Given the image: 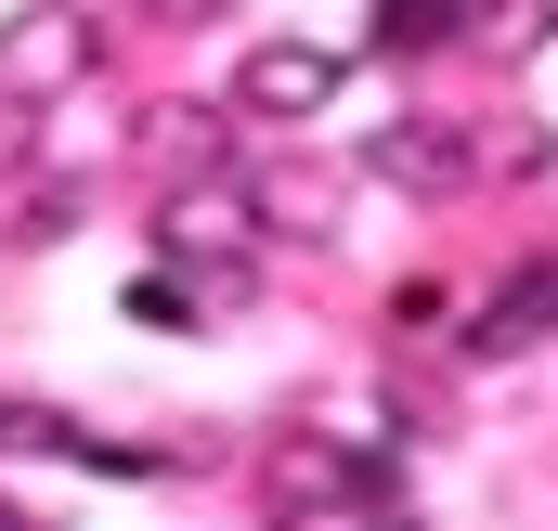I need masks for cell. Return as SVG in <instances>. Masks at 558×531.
Instances as JSON below:
<instances>
[{
    "instance_id": "obj_1",
    "label": "cell",
    "mask_w": 558,
    "mask_h": 531,
    "mask_svg": "<svg viewBox=\"0 0 558 531\" xmlns=\"http://www.w3.org/2000/svg\"><path fill=\"white\" fill-rule=\"evenodd\" d=\"M92 52H105V26H92L78 0H26V13H0V104H13V118L65 104V91L92 78Z\"/></svg>"
},
{
    "instance_id": "obj_2",
    "label": "cell",
    "mask_w": 558,
    "mask_h": 531,
    "mask_svg": "<svg viewBox=\"0 0 558 531\" xmlns=\"http://www.w3.org/2000/svg\"><path fill=\"white\" fill-rule=\"evenodd\" d=\"M156 247L195 272H247L260 260V195H247V169H182L169 195H156Z\"/></svg>"
},
{
    "instance_id": "obj_3",
    "label": "cell",
    "mask_w": 558,
    "mask_h": 531,
    "mask_svg": "<svg viewBox=\"0 0 558 531\" xmlns=\"http://www.w3.org/2000/svg\"><path fill=\"white\" fill-rule=\"evenodd\" d=\"M338 78H351V65H338L325 39H260V52L234 65V118H260V131H312V118L338 104Z\"/></svg>"
},
{
    "instance_id": "obj_4",
    "label": "cell",
    "mask_w": 558,
    "mask_h": 531,
    "mask_svg": "<svg viewBox=\"0 0 558 531\" xmlns=\"http://www.w3.org/2000/svg\"><path fill=\"white\" fill-rule=\"evenodd\" d=\"M468 156H481V131H454V118H390L351 169H377V182H403V195H454Z\"/></svg>"
},
{
    "instance_id": "obj_5",
    "label": "cell",
    "mask_w": 558,
    "mask_h": 531,
    "mask_svg": "<svg viewBox=\"0 0 558 531\" xmlns=\"http://www.w3.org/2000/svg\"><path fill=\"white\" fill-rule=\"evenodd\" d=\"M533 337H558V260H520L507 285H494V311L468 324L481 363H494V350H533Z\"/></svg>"
},
{
    "instance_id": "obj_6",
    "label": "cell",
    "mask_w": 558,
    "mask_h": 531,
    "mask_svg": "<svg viewBox=\"0 0 558 531\" xmlns=\"http://www.w3.org/2000/svg\"><path fill=\"white\" fill-rule=\"evenodd\" d=\"M247 195H260V234H338V208H351V182L338 169H247Z\"/></svg>"
},
{
    "instance_id": "obj_7",
    "label": "cell",
    "mask_w": 558,
    "mask_h": 531,
    "mask_svg": "<svg viewBox=\"0 0 558 531\" xmlns=\"http://www.w3.org/2000/svg\"><path fill=\"white\" fill-rule=\"evenodd\" d=\"M143 156H169V182H182V169H234V156H221V118H182V104L143 118Z\"/></svg>"
},
{
    "instance_id": "obj_8",
    "label": "cell",
    "mask_w": 558,
    "mask_h": 531,
    "mask_svg": "<svg viewBox=\"0 0 558 531\" xmlns=\"http://www.w3.org/2000/svg\"><path fill=\"white\" fill-rule=\"evenodd\" d=\"M454 26H468V39H494V52H533V39L558 26V0H481V13H454Z\"/></svg>"
},
{
    "instance_id": "obj_9",
    "label": "cell",
    "mask_w": 558,
    "mask_h": 531,
    "mask_svg": "<svg viewBox=\"0 0 558 531\" xmlns=\"http://www.w3.org/2000/svg\"><path fill=\"white\" fill-rule=\"evenodd\" d=\"M454 39V0H377V52H441Z\"/></svg>"
},
{
    "instance_id": "obj_10",
    "label": "cell",
    "mask_w": 558,
    "mask_h": 531,
    "mask_svg": "<svg viewBox=\"0 0 558 531\" xmlns=\"http://www.w3.org/2000/svg\"><path fill=\"white\" fill-rule=\"evenodd\" d=\"M481 169H507V182H546V131H533V118L481 131Z\"/></svg>"
},
{
    "instance_id": "obj_11",
    "label": "cell",
    "mask_w": 558,
    "mask_h": 531,
    "mask_svg": "<svg viewBox=\"0 0 558 531\" xmlns=\"http://www.w3.org/2000/svg\"><path fill=\"white\" fill-rule=\"evenodd\" d=\"M0 454H78V428H65V415H26V402H0Z\"/></svg>"
},
{
    "instance_id": "obj_12",
    "label": "cell",
    "mask_w": 558,
    "mask_h": 531,
    "mask_svg": "<svg viewBox=\"0 0 558 531\" xmlns=\"http://www.w3.org/2000/svg\"><path fill=\"white\" fill-rule=\"evenodd\" d=\"M131 311H143V324H195V285H169V272H156V285H131Z\"/></svg>"
},
{
    "instance_id": "obj_13",
    "label": "cell",
    "mask_w": 558,
    "mask_h": 531,
    "mask_svg": "<svg viewBox=\"0 0 558 531\" xmlns=\"http://www.w3.org/2000/svg\"><path fill=\"white\" fill-rule=\"evenodd\" d=\"M143 13H221V0H143Z\"/></svg>"
},
{
    "instance_id": "obj_14",
    "label": "cell",
    "mask_w": 558,
    "mask_h": 531,
    "mask_svg": "<svg viewBox=\"0 0 558 531\" xmlns=\"http://www.w3.org/2000/svg\"><path fill=\"white\" fill-rule=\"evenodd\" d=\"M0 531H39V519H26V506H0Z\"/></svg>"
}]
</instances>
